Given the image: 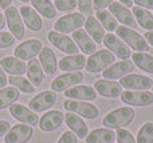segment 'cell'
<instances>
[{
    "label": "cell",
    "mask_w": 153,
    "mask_h": 143,
    "mask_svg": "<svg viewBox=\"0 0 153 143\" xmlns=\"http://www.w3.org/2000/svg\"><path fill=\"white\" fill-rule=\"evenodd\" d=\"M120 84L125 90H129V91H148L149 88H152L153 80L149 76H145V75L130 74L121 78Z\"/></svg>",
    "instance_id": "9c48e42d"
},
{
    "label": "cell",
    "mask_w": 153,
    "mask_h": 143,
    "mask_svg": "<svg viewBox=\"0 0 153 143\" xmlns=\"http://www.w3.org/2000/svg\"><path fill=\"white\" fill-rule=\"evenodd\" d=\"M10 114L23 125L38 126V123H39V118H38L36 112H34L31 109H27L23 104L13 103L12 106H10Z\"/></svg>",
    "instance_id": "ac0fdd59"
},
{
    "label": "cell",
    "mask_w": 153,
    "mask_h": 143,
    "mask_svg": "<svg viewBox=\"0 0 153 143\" xmlns=\"http://www.w3.org/2000/svg\"><path fill=\"white\" fill-rule=\"evenodd\" d=\"M27 78H28L30 83H31L34 87H39L43 83V79H45V71H43L42 66H40L39 60L38 59H31L27 64Z\"/></svg>",
    "instance_id": "83f0119b"
},
{
    "label": "cell",
    "mask_w": 153,
    "mask_h": 143,
    "mask_svg": "<svg viewBox=\"0 0 153 143\" xmlns=\"http://www.w3.org/2000/svg\"><path fill=\"white\" fill-rule=\"evenodd\" d=\"M4 26H5V16H4V13L0 12V29L4 28Z\"/></svg>",
    "instance_id": "c3c4849f"
},
{
    "label": "cell",
    "mask_w": 153,
    "mask_h": 143,
    "mask_svg": "<svg viewBox=\"0 0 153 143\" xmlns=\"http://www.w3.org/2000/svg\"><path fill=\"white\" fill-rule=\"evenodd\" d=\"M10 128H11L10 122H7V120H0V136H4L5 134L10 131Z\"/></svg>",
    "instance_id": "ee69618b"
},
{
    "label": "cell",
    "mask_w": 153,
    "mask_h": 143,
    "mask_svg": "<svg viewBox=\"0 0 153 143\" xmlns=\"http://www.w3.org/2000/svg\"><path fill=\"white\" fill-rule=\"evenodd\" d=\"M7 83H8V78L5 76L4 70H3L1 66H0V88H4L5 86H7Z\"/></svg>",
    "instance_id": "f6af8a7d"
},
{
    "label": "cell",
    "mask_w": 153,
    "mask_h": 143,
    "mask_svg": "<svg viewBox=\"0 0 153 143\" xmlns=\"http://www.w3.org/2000/svg\"><path fill=\"white\" fill-rule=\"evenodd\" d=\"M56 143H78V138H76V135L74 133H71L69 130L62 134V136L59 138V141Z\"/></svg>",
    "instance_id": "60d3db41"
},
{
    "label": "cell",
    "mask_w": 153,
    "mask_h": 143,
    "mask_svg": "<svg viewBox=\"0 0 153 143\" xmlns=\"http://www.w3.org/2000/svg\"><path fill=\"white\" fill-rule=\"evenodd\" d=\"M134 110L130 106L118 107V109L110 111L102 120V125L106 128L110 130H118V128H125L129 126L134 119Z\"/></svg>",
    "instance_id": "6da1fadb"
},
{
    "label": "cell",
    "mask_w": 153,
    "mask_h": 143,
    "mask_svg": "<svg viewBox=\"0 0 153 143\" xmlns=\"http://www.w3.org/2000/svg\"><path fill=\"white\" fill-rule=\"evenodd\" d=\"M144 37H145V40L148 42V44L153 45V31H146Z\"/></svg>",
    "instance_id": "bcb514c9"
},
{
    "label": "cell",
    "mask_w": 153,
    "mask_h": 143,
    "mask_svg": "<svg viewBox=\"0 0 153 143\" xmlns=\"http://www.w3.org/2000/svg\"><path fill=\"white\" fill-rule=\"evenodd\" d=\"M71 39L75 42L76 47L83 54H86V55H91V54H94L97 51V44H95L94 40L89 36V34L85 29L79 28L76 31H74Z\"/></svg>",
    "instance_id": "7402d4cb"
},
{
    "label": "cell",
    "mask_w": 153,
    "mask_h": 143,
    "mask_svg": "<svg viewBox=\"0 0 153 143\" xmlns=\"http://www.w3.org/2000/svg\"><path fill=\"white\" fill-rule=\"evenodd\" d=\"M86 143H114L116 141V133L110 128H97L87 134L85 138Z\"/></svg>",
    "instance_id": "f1b7e54d"
},
{
    "label": "cell",
    "mask_w": 153,
    "mask_h": 143,
    "mask_svg": "<svg viewBox=\"0 0 153 143\" xmlns=\"http://www.w3.org/2000/svg\"><path fill=\"white\" fill-rule=\"evenodd\" d=\"M103 44L105 47L113 54L114 56L120 58L121 60H126L132 56V52H130V48L120 39L117 35L114 34H106L105 37H103Z\"/></svg>",
    "instance_id": "30bf717a"
},
{
    "label": "cell",
    "mask_w": 153,
    "mask_h": 143,
    "mask_svg": "<svg viewBox=\"0 0 153 143\" xmlns=\"http://www.w3.org/2000/svg\"><path fill=\"white\" fill-rule=\"evenodd\" d=\"M85 18L82 13L74 12V13H69V15H65L62 18H59L58 20L54 24V31L61 32V34H70V32H74L76 29L82 28L85 26Z\"/></svg>",
    "instance_id": "5b68a950"
},
{
    "label": "cell",
    "mask_w": 153,
    "mask_h": 143,
    "mask_svg": "<svg viewBox=\"0 0 153 143\" xmlns=\"http://www.w3.org/2000/svg\"><path fill=\"white\" fill-rule=\"evenodd\" d=\"M63 122H65V114H62L61 111H56V110H53V111H48L45 115H42L39 118L38 125H39V128L42 131L51 133V131L58 130Z\"/></svg>",
    "instance_id": "d6986e66"
},
{
    "label": "cell",
    "mask_w": 153,
    "mask_h": 143,
    "mask_svg": "<svg viewBox=\"0 0 153 143\" xmlns=\"http://www.w3.org/2000/svg\"><path fill=\"white\" fill-rule=\"evenodd\" d=\"M137 7L140 8H145V10H153V0H133Z\"/></svg>",
    "instance_id": "7bdbcfd3"
},
{
    "label": "cell",
    "mask_w": 153,
    "mask_h": 143,
    "mask_svg": "<svg viewBox=\"0 0 153 143\" xmlns=\"http://www.w3.org/2000/svg\"><path fill=\"white\" fill-rule=\"evenodd\" d=\"M48 40H50V43L55 48H58L59 51L67 54V55H74V54H78L79 51V48L76 47L74 40L70 39L67 35L61 34V32H56V31L48 32Z\"/></svg>",
    "instance_id": "4fadbf2b"
},
{
    "label": "cell",
    "mask_w": 153,
    "mask_h": 143,
    "mask_svg": "<svg viewBox=\"0 0 153 143\" xmlns=\"http://www.w3.org/2000/svg\"><path fill=\"white\" fill-rule=\"evenodd\" d=\"M5 23L10 32L15 36L16 40H22L24 37V23L19 10L16 7H8L5 10Z\"/></svg>",
    "instance_id": "8992f818"
},
{
    "label": "cell",
    "mask_w": 153,
    "mask_h": 143,
    "mask_svg": "<svg viewBox=\"0 0 153 143\" xmlns=\"http://www.w3.org/2000/svg\"><path fill=\"white\" fill-rule=\"evenodd\" d=\"M94 90L98 95L109 99L120 98L122 94L121 84L117 83L116 80H109V79H98L94 83Z\"/></svg>",
    "instance_id": "2e32d148"
},
{
    "label": "cell",
    "mask_w": 153,
    "mask_h": 143,
    "mask_svg": "<svg viewBox=\"0 0 153 143\" xmlns=\"http://www.w3.org/2000/svg\"><path fill=\"white\" fill-rule=\"evenodd\" d=\"M19 12H20V15H22L23 23L26 24L28 29H31V31H34V32H38L42 29L43 20H42L39 13H38L32 7L23 5V7H20Z\"/></svg>",
    "instance_id": "44dd1931"
},
{
    "label": "cell",
    "mask_w": 153,
    "mask_h": 143,
    "mask_svg": "<svg viewBox=\"0 0 153 143\" xmlns=\"http://www.w3.org/2000/svg\"><path fill=\"white\" fill-rule=\"evenodd\" d=\"M11 3H12V0H0V7L7 10L8 7H11Z\"/></svg>",
    "instance_id": "7dc6e473"
},
{
    "label": "cell",
    "mask_w": 153,
    "mask_h": 143,
    "mask_svg": "<svg viewBox=\"0 0 153 143\" xmlns=\"http://www.w3.org/2000/svg\"><path fill=\"white\" fill-rule=\"evenodd\" d=\"M32 4V8L39 15H42L46 19H55L56 18V8L53 4L51 0H30Z\"/></svg>",
    "instance_id": "f546056e"
},
{
    "label": "cell",
    "mask_w": 153,
    "mask_h": 143,
    "mask_svg": "<svg viewBox=\"0 0 153 143\" xmlns=\"http://www.w3.org/2000/svg\"><path fill=\"white\" fill-rule=\"evenodd\" d=\"M63 107L67 112L81 115V118L85 119H97L100 115V110L97 106L91 104L90 102H82V100H73V99H66L63 103Z\"/></svg>",
    "instance_id": "277c9868"
},
{
    "label": "cell",
    "mask_w": 153,
    "mask_h": 143,
    "mask_svg": "<svg viewBox=\"0 0 153 143\" xmlns=\"http://www.w3.org/2000/svg\"><path fill=\"white\" fill-rule=\"evenodd\" d=\"M114 0H93V10L102 11L113 3Z\"/></svg>",
    "instance_id": "b9f144b4"
},
{
    "label": "cell",
    "mask_w": 153,
    "mask_h": 143,
    "mask_svg": "<svg viewBox=\"0 0 153 143\" xmlns=\"http://www.w3.org/2000/svg\"><path fill=\"white\" fill-rule=\"evenodd\" d=\"M83 80V74L79 71H73V72H66L63 75H59L54 79L51 83V90L55 92H63V91L69 90V88L78 86Z\"/></svg>",
    "instance_id": "52a82bcc"
},
{
    "label": "cell",
    "mask_w": 153,
    "mask_h": 143,
    "mask_svg": "<svg viewBox=\"0 0 153 143\" xmlns=\"http://www.w3.org/2000/svg\"><path fill=\"white\" fill-rule=\"evenodd\" d=\"M132 13H133V16H134L136 21H137L143 28L148 29V31H153V13L151 11L145 10V8L134 7Z\"/></svg>",
    "instance_id": "1f68e13d"
},
{
    "label": "cell",
    "mask_w": 153,
    "mask_h": 143,
    "mask_svg": "<svg viewBox=\"0 0 153 143\" xmlns=\"http://www.w3.org/2000/svg\"><path fill=\"white\" fill-rule=\"evenodd\" d=\"M85 31L89 34V36L94 40V43H102L103 37H105V28L102 24L97 20L95 16H87L85 20Z\"/></svg>",
    "instance_id": "4316f807"
},
{
    "label": "cell",
    "mask_w": 153,
    "mask_h": 143,
    "mask_svg": "<svg viewBox=\"0 0 153 143\" xmlns=\"http://www.w3.org/2000/svg\"><path fill=\"white\" fill-rule=\"evenodd\" d=\"M54 5H55L56 11L67 12V11H71L76 8L78 0H54Z\"/></svg>",
    "instance_id": "8d00e7d4"
},
{
    "label": "cell",
    "mask_w": 153,
    "mask_h": 143,
    "mask_svg": "<svg viewBox=\"0 0 153 143\" xmlns=\"http://www.w3.org/2000/svg\"><path fill=\"white\" fill-rule=\"evenodd\" d=\"M65 95H66L67 99H73V100L93 102L97 99L98 94L95 92L94 87H91V86L78 84V86L69 88V90H66L65 91Z\"/></svg>",
    "instance_id": "ffe728a7"
},
{
    "label": "cell",
    "mask_w": 153,
    "mask_h": 143,
    "mask_svg": "<svg viewBox=\"0 0 153 143\" xmlns=\"http://www.w3.org/2000/svg\"><path fill=\"white\" fill-rule=\"evenodd\" d=\"M132 62L140 70L153 74V56L146 52H136L132 55Z\"/></svg>",
    "instance_id": "d6a6232c"
},
{
    "label": "cell",
    "mask_w": 153,
    "mask_h": 143,
    "mask_svg": "<svg viewBox=\"0 0 153 143\" xmlns=\"http://www.w3.org/2000/svg\"><path fill=\"white\" fill-rule=\"evenodd\" d=\"M95 18H97V20L100 21L101 24H102L103 28L110 31V32L116 31L117 27H118V21L114 19V16L110 13V11H106V10L97 11Z\"/></svg>",
    "instance_id": "836d02e7"
},
{
    "label": "cell",
    "mask_w": 153,
    "mask_h": 143,
    "mask_svg": "<svg viewBox=\"0 0 153 143\" xmlns=\"http://www.w3.org/2000/svg\"><path fill=\"white\" fill-rule=\"evenodd\" d=\"M20 1H23V3H28L30 0H20Z\"/></svg>",
    "instance_id": "f907efd6"
},
{
    "label": "cell",
    "mask_w": 153,
    "mask_h": 143,
    "mask_svg": "<svg viewBox=\"0 0 153 143\" xmlns=\"http://www.w3.org/2000/svg\"><path fill=\"white\" fill-rule=\"evenodd\" d=\"M116 141L118 143H136L134 136L126 128H118L116 131Z\"/></svg>",
    "instance_id": "74e56055"
},
{
    "label": "cell",
    "mask_w": 153,
    "mask_h": 143,
    "mask_svg": "<svg viewBox=\"0 0 153 143\" xmlns=\"http://www.w3.org/2000/svg\"><path fill=\"white\" fill-rule=\"evenodd\" d=\"M116 62V56L110 52L109 50H100L95 51L94 54L90 55V58L86 60V68L87 72H101L106 70L109 66Z\"/></svg>",
    "instance_id": "3957f363"
},
{
    "label": "cell",
    "mask_w": 153,
    "mask_h": 143,
    "mask_svg": "<svg viewBox=\"0 0 153 143\" xmlns=\"http://www.w3.org/2000/svg\"><path fill=\"white\" fill-rule=\"evenodd\" d=\"M15 36L11 32L7 31H0V48H8L13 45L15 43Z\"/></svg>",
    "instance_id": "f35d334b"
},
{
    "label": "cell",
    "mask_w": 153,
    "mask_h": 143,
    "mask_svg": "<svg viewBox=\"0 0 153 143\" xmlns=\"http://www.w3.org/2000/svg\"><path fill=\"white\" fill-rule=\"evenodd\" d=\"M0 66L4 72L10 75H20L23 76L27 71V64L23 60L15 58V56H5L0 60Z\"/></svg>",
    "instance_id": "484cf974"
},
{
    "label": "cell",
    "mask_w": 153,
    "mask_h": 143,
    "mask_svg": "<svg viewBox=\"0 0 153 143\" xmlns=\"http://www.w3.org/2000/svg\"><path fill=\"white\" fill-rule=\"evenodd\" d=\"M78 10L79 13L83 16H91L93 15V0H78Z\"/></svg>",
    "instance_id": "ab89813d"
},
{
    "label": "cell",
    "mask_w": 153,
    "mask_h": 143,
    "mask_svg": "<svg viewBox=\"0 0 153 143\" xmlns=\"http://www.w3.org/2000/svg\"><path fill=\"white\" fill-rule=\"evenodd\" d=\"M152 92H153V86H152Z\"/></svg>",
    "instance_id": "816d5d0a"
},
{
    "label": "cell",
    "mask_w": 153,
    "mask_h": 143,
    "mask_svg": "<svg viewBox=\"0 0 153 143\" xmlns=\"http://www.w3.org/2000/svg\"><path fill=\"white\" fill-rule=\"evenodd\" d=\"M86 66V58L81 54H74V55H67L62 58L58 63V68L62 71L73 72V71H81Z\"/></svg>",
    "instance_id": "d4e9b609"
},
{
    "label": "cell",
    "mask_w": 153,
    "mask_h": 143,
    "mask_svg": "<svg viewBox=\"0 0 153 143\" xmlns=\"http://www.w3.org/2000/svg\"><path fill=\"white\" fill-rule=\"evenodd\" d=\"M109 8H110V13L114 16V19H116L117 21L121 23V26L129 27V28H136V27H137V21H136L132 11L128 7L122 5L121 3L113 1L109 5Z\"/></svg>",
    "instance_id": "9a60e30c"
},
{
    "label": "cell",
    "mask_w": 153,
    "mask_h": 143,
    "mask_svg": "<svg viewBox=\"0 0 153 143\" xmlns=\"http://www.w3.org/2000/svg\"><path fill=\"white\" fill-rule=\"evenodd\" d=\"M133 70H134V63L132 60H129V59H126V60L113 63L106 70H103L102 76L103 79H109V80L121 79V78L129 75V72H133Z\"/></svg>",
    "instance_id": "5bb4252c"
},
{
    "label": "cell",
    "mask_w": 153,
    "mask_h": 143,
    "mask_svg": "<svg viewBox=\"0 0 153 143\" xmlns=\"http://www.w3.org/2000/svg\"><path fill=\"white\" fill-rule=\"evenodd\" d=\"M19 96H20L19 90L15 87H12V86L0 88V110H5L7 107H10V106H12L13 103H16Z\"/></svg>",
    "instance_id": "4dcf8cb0"
},
{
    "label": "cell",
    "mask_w": 153,
    "mask_h": 143,
    "mask_svg": "<svg viewBox=\"0 0 153 143\" xmlns=\"http://www.w3.org/2000/svg\"><path fill=\"white\" fill-rule=\"evenodd\" d=\"M136 143H153V122H146L141 126Z\"/></svg>",
    "instance_id": "d590c367"
},
{
    "label": "cell",
    "mask_w": 153,
    "mask_h": 143,
    "mask_svg": "<svg viewBox=\"0 0 153 143\" xmlns=\"http://www.w3.org/2000/svg\"><path fill=\"white\" fill-rule=\"evenodd\" d=\"M65 122H66L67 127L70 128V131L76 135V138L85 139L87 136L89 128H87V125L83 122V119L79 115L67 112V114H65Z\"/></svg>",
    "instance_id": "603a6c76"
},
{
    "label": "cell",
    "mask_w": 153,
    "mask_h": 143,
    "mask_svg": "<svg viewBox=\"0 0 153 143\" xmlns=\"http://www.w3.org/2000/svg\"><path fill=\"white\" fill-rule=\"evenodd\" d=\"M120 3L125 7H132L133 5V0H120Z\"/></svg>",
    "instance_id": "681fc988"
},
{
    "label": "cell",
    "mask_w": 153,
    "mask_h": 143,
    "mask_svg": "<svg viewBox=\"0 0 153 143\" xmlns=\"http://www.w3.org/2000/svg\"><path fill=\"white\" fill-rule=\"evenodd\" d=\"M39 63L42 66L45 75H54L58 70V60H56V56L54 54V51L48 47H43L42 51L39 52Z\"/></svg>",
    "instance_id": "cb8c5ba5"
},
{
    "label": "cell",
    "mask_w": 153,
    "mask_h": 143,
    "mask_svg": "<svg viewBox=\"0 0 153 143\" xmlns=\"http://www.w3.org/2000/svg\"><path fill=\"white\" fill-rule=\"evenodd\" d=\"M32 130L31 126L28 125H16L10 128L4 136L5 143H27L32 138Z\"/></svg>",
    "instance_id": "e0dca14e"
},
{
    "label": "cell",
    "mask_w": 153,
    "mask_h": 143,
    "mask_svg": "<svg viewBox=\"0 0 153 143\" xmlns=\"http://www.w3.org/2000/svg\"><path fill=\"white\" fill-rule=\"evenodd\" d=\"M117 36L132 50L137 51V52H146L149 50V44L145 40V37L143 35H140L137 31H134L133 28L125 26H118L116 29Z\"/></svg>",
    "instance_id": "7a4b0ae2"
},
{
    "label": "cell",
    "mask_w": 153,
    "mask_h": 143,
    "mask_svg": "<svg viewBox=\"0 0 153 143\" xmlns=\"http://www.w3.org/2000/svg\"><path fill=\"white\" fill-rule=\"evenodd\" d=\"M122 103L136 107H146L153 104V92L149 91H129L125 90L121 94Z\"/></svg>",
    "instance_id": "ba28073f"
},
{
    "label": "cell",
    "mask_w": 153,
    "mask_h": 143,
    "mask_svg": "<svg viewBox=\"0 0 153 143\" xmlns=\"http://www.w3.org/2000/svg\"><path fill=\"white\" fill-rule=\"evenodd\" d=\"M8 83H10L12 87L18 88L19 91H22V92H24V94L35 92V87L30 83V80L20 76V75H11V76L8 78Z\"/></svg>",
    "instance_id": "e575fe53"
},
{
    "label": "cell",
    "mask_w": 153,
    "mask_h": 143,
    "mask_svg": "<svg viewBox=\"0 0 153 143\" xmlns=\"http://www.w3.org/2000/svg\"><path fill=\"white\" fill-rule=\"evenodd\" d=\"M56 102V92L53 90H46V91H42L40 94H38L36 96L31 99L28 102V106L30 109L32 110L34 112H43V111H47L48 109L55 104Z\"/></svg>",
    "instance_id": "7c38bea8"
},
{
    "label": "cell",
    "mask_w": 153,
    "mask_h": 143,
    "mask_svg": "<svg viewBox=\"0 0 153 143\" xmlns=\"http://www.w3.org/2000/svg\"><path fill=\"white\" fill-rule=\"evenodd\" d=\"M43 44L40 40L38 39H28L26 42L20 43L13 51L15 58L20 59V60H31L35 56L39 55V52L42 51Z\"/></svg>",
    "instance_id": "8fae6325"
}]
</instances>
